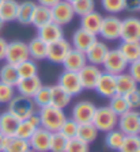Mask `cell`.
<instances>
[{"label": "cell", "instance_id": "1", "mask_svg": "<svg viewBox=\"0 0 140 152\" xmlns=\"http://www.w3.org/2000/svg\"><path fill=\"white\" fill-rule=\"evenodd\" d=\"M37 113L40 115V125H41V128L46 129L51 133L59 132L61 125L64 124V121L67 120V115H65L64 110L54 107L52 104L38 109Z\"/></svg>", "mask_w": 140, "mask_h": 152}, {"label": "cell", "instance_id": "2", "mask_svg": "<svg viewBox=\"0 0 140 152\" xmlns=\"http://www.w3.org/2000/svg\"><path fill=\"white\" fill-rule=\"evenodd\" d=\"M117 122L118 115L109 106H101V107L95 109L92 124L98 129V132H110V130L117 128Z\"/></svg>", "mask_w": 140, "mask_h": 152}, {"label": "cell", "instance_id": "3", "mask_svg": "<svg viewBox=\"0 0 140 152\" xmlns=\"http://www.w3.org/2000/svg\"><path fill=\"white\" fill-rule=\"evenodd\" d=\"M7 104H8L7 110L10 111L12 115H15L19 121L29 118L33 113L37 111V107H35L33 99L27 98V96H22L19 94L15 95Z\"/></svg>", "mask_w": 140, "mask_h": 152}, {"label": "cell", "instance_id": "4", "mask_svg": "<svg viewBox=\"0 0 140 152\" xmlns=\"http://www.w3.org/2000/svg\"><path fill=\"white\" fill-rule=\"evenodd\" d=\"M101 66H103V72L117 76L122 72H127L128 61L124 58V56L121 54V52L118 49H109Z\"/></svg>", "mask_w": 140, "mask_h": 152}, {"label": "cell", "instance_id": "5", "mask_svg": "<svg viewBox=\"0 0 140 152\" xmlns=\"http://www.w3.org/2000/svg\"><path fill=\"white\" fill-rule=\"evenodd\" d=\"M117 128L128 134H140V111L139 110H128L124 114L118 115Z\"/></svg>", "mask_w": 140, "mask_h": 152}, {"label": "cell", "instance_id": "6", "mask_svg": "<svg viewBox=\"0 0 140 152\" xmlns=\"http://www.w3.org/2000/svg\"><path fill=\"white\" fill-rule=\"evenodd\" d=\"M99 35L106 41H116L120 39L121 35V19L117 15L103 16L102 25L99 28Z\"/></svg>", "mask_w": 140, "mask_h": 152}, {"label": "cell", "instance_id": "7", "mask_svg": "<svg viewBox=\"0 0 140 152\" xmlns=\"http://www.w3.org/2000/svg\"><path fill=\"white\" fill-rule=\"evenodd\" d=\"M30 58L29 56V48L27 44L23 41H11L7 45V52L4 60L6 63L12 64V65H18L19 63Z\"/></svg>", "mask_w": 140, "mask_h": 152}, {"label": "cell", "instance_id": "8", "mask_svg": "<svg viewBox=\"0 0 140 152\" xmlns=\"http://www.w3.org/2000/svg\"><path fill=\"white\" fill-rule=\"evenodd\" d=\"M95 109L97 106L91 101H79L73 104L72 110H71V118L76 121L79 125L92 122Z\"/></svg>", "mask_w": 140, "mask_h": 152}, {"label": "cell", "instance_id": "9", "mask_svg": "<svg viewBox=\"0 0 140 152\" xmlns=\"http://www.w3.org/2000/svg\"><path fill=\"white\" fill-rule=\"evenodd\" d=\"M121 41L140 42V18L139 16H127L121 19Z\"/></svg>", "mask_w": 140, "mask_h": 152}, {"label": "cell", "instance_id": "10", "mask_svg": "<svg viewBox=\"0 0 140 152\" xmlns=\"http://www.w3.org/2000/svg\"><path fill=\"white\" fill-rule=\"evenodd\" d=\"M51 11H52V22L57 23L60 26L68 25L75 18L72 4L70 1H67V0H60L56 6L52 7Z\"/></svg>", "mask_w": 140, "mask_h": 152}, {"label": "cell", "instance_id": "11", "mask_svg": "<svg viewBox=\"0 0 140 152\" xmlns=\"http://www.w3.org/2000/svg\"><path fill=\"white\" fill-rule=\"evenodd\" d=\"M70 41H67L65 38H61L56 42L48 44V52H46V60H49L52 64H61L65 58V56L68 54V52L71 50Z\"/></svg>", "mask_w": 140, "mask_h": 152}, {"label": "cell", "instance_id": "12", "mask_svg": "<svg viewBox=\"0 0 140 152\" xmlns=\"http://www.w3.org/2000/svg\"><path fill=\"white\" fill-rule=\"evenodd\" d=\"M57 84L61 88H64L71 96H76L83 91L82 83H80L78 72H70V71H63L59 75Z\"/></svg>", "mask_w": 140, "mask_h": 152}, {"label": "cell", "instance_id": "13", "mask_svg": "<svg viewBox=\"0 0 140 152\" xmlns=\"http://www.w3.org/2000/svg\"><path fill=\"white\" fill-rule=\"evenodd\" d=\"M51 136L52 133L48 132L44 128H37L33 136L30 137L29 141L30 151L33 152H49V145H51Z\"/></svg>", "mask_w": 140, "mask_h": 152}, {"label": "cell", "instance_id": "14", "mask_svg": "<svg viewBox=\"0 0 140 152\" xmlns=\"http://www.w3.org/2000/svg\"><path fill=\"white\" fill-rule=\"evenodd\" d=\"M101 73H102V69L99 66L87 63L86 65L78 72L83 90H94V87H95Z\"/></svg>", "mask_w": 140, "mask_h": 152}, {"label": "cell", "instance_id": "15", "mask_svg": "<svg viewBox=\"0 0 140 152\" xmlns=\"http://www.w3.org/2000/svg\"><path fill=\"white\" fill-rule=\"evenodd\" d=\"M94 90H95V92L99 96L110 99L116 94V76L102 71Z\"/></svg>", "mask_w": 140, "mask_h": 152}, {"label": "cell", "instance_id": "16", "mask_svg": "<svg viewBox=\"0 0 140 152\" xmlns=\"http://www.w3.org/2000/svg\"><path fill=\"white\" fill-rule=\"evenodd\" d=\"M40 126H41V125H40V115H38V113L35 111L29 118L19 121L18 128H16V132H15V136L19 137V139H23V140H29L30 137L33 136V133L35 132V129Z\"/></svg>", "mask_w": 140, "mask_h": 152}, {"label": "cell", "instance_id": "17", "mask_svg": "<svg viewBox=\"0 0 140 152\" xmlns=\"http://www.w3.org/2000/svg\"><path fill=\"white\" fill-rule=\"evenodd\" d=\"M42 87V82L40 79L38 75L32 76V77H25V79H19V82L16 83L15 90L16 92L22 96H27V98H33L35 92Z\"/></svg>", "mask_w": 140, "mask_h": 152}, {"label": "cell", "instance_id": "18", "mask_svg": "<svg viewBox=\"0 0 140 152\" xmlns=\"http://www.w3.org/2000/svg\"><path fill=\"white\" fill-rule=\"evenodd\" d=\"M86 64H87L86 54L83 53V52L71 48V50L68 52V54L65 56V58H64V61L61 63V65L64 66V71L79 72Z\"/></svg>", "mask_w": 140, "mask_h": 152}, {"label": "cell", "instance_id": "19", "mask_svg": "<svg viewBox=\"0 0 140 152\" xmlns=\"http://www.w3.org/2000/svg\"><path fill=\"white\" fill-rule=\"evenodd\" d=\"M95 34H91V33L86 31L84 28L79 27L78 30H75V33L72 34V48L76 49V50H80L83 53H86L87 49L91 46L94 42L97 41Z\"/></svg>", "mask_w": 140, "mask_h": 152}, {"label": "cell", "instance_id": "20", "mask_svg": "<svg viewBox=\"0 0 140 152\" xmlns=\"http://www.w3.org/2000/svg\"><path fill=\"white\" fill-rule=\"evenodd\" d=\"M108 52H109L108 45H106L105 42L97 39V41L87 49V52L84 54H86V58H87V63L89 64L101 66L103 60H105L106 54H108Z\"/></svg>", "mask_w": 140, "mask_h": 152}, {"label": "cell", "instance_id": "21", "mask_svg": "<svg viewBox=\"0 0 140 152\" xmlns=\"http://www.w3.org/2000/svg\"><path fill=\"white\" fill-rule=\"evenodd\" d=\"M38 30V35L37 37L41 38L44 42L46 44H52V42H56L61 38H64V30L63 26L57 25L54 22H49L46 23L45 26L37 28Z\"/></svg>", "mask_w": 140, "mask_h": 152}, {"label": "cell", "instance_id": "22", "mask_svg": "<svg viewBox=\"0 0 140 152\" xmlns=\"http://www.w3.org/2000/svg\"><path fill=\"white\" fill-rule=\"evenodd\" d=\"M102 19H103L102 14L97 12L94 10L91 12L80 16V27L84 28L86 31L91 33V34L98 35L99 28H101V25H102Z\"/></svg>", "mask_w": 140, "mask_h": 152}, {"label": "cell", "instance_id": "23", "mask_svg": "<svg viewBox=\"0 0 140 152\" xmlns=\"http://www.w3.org/2000/svg\"><path fill=\"white\" fill-rule=\"evenodd\" d=\"M0 151L1 152H29L30 145L27 140L19 139L16 136H8L3 139Z\"/></svg>", "mask_w": 140, "mask_h": 152}, {"label": "cell", "instance_id": "24", "mask_svg": "<svg viewBox=\"0 0 140 152\" xmlns=\"http://www.w3.org/2000/svg\"><path fill=\"white\" fill-rule=\"evenodd\" d=\"M18 124H19V120L15 115H12L8 110L3 111L0 114V133L4 137L15 136Z\"/></svg>", "mask_w": 140, "mask_h": 152}, {"label": "cell", "instance_id": "25", "mask_svg": "<svg viewBox=\"0 0 140 152\" xmlns=\"http://www.w3.org/2000/svg\"><path fill=\"white\" fill-rule=\"evenodd\" d=\"M51 91H52V101L51 104L54 106L57 109H67L68 106L71 104V101H72V96L68 94L67 91L64 88H61L59 84H54L51 87Z\"/></svg>", "mask_w": 140, "mask_h": 152}, {"label": "cell", "instance_id": "26", "mask_svg": "<svg viewBox=\"0 0 140 152\" xmlns=\"http://www.w3.org/2000/svg\"><path fill=\"white\" fill-rule=\"evenodd\" d=\"M35 7H37V4H35L34 1H30V0H26V1H22V3H19L15 20L18 23H21L22 26L32 25V20H33V15H34Z\"/></svg>", "mask_w": 140, "mask_h": 152}, {"label": "cell", "instance_id": "27", "mask_svg": "<svg viewBox=\"0 0 140 152\" xmlns=\"http://www.w3.org/2000/svg\"><path fill=\"white\" fill-rule=\"evenodd\" d=\"M135 88H137V83L128 72H122L116 76V94L125 96L133 91Z\"/></svg>", "mask_w": 140, "mask_h": 152}, {"label": "cell", "instance_id": "28", "mask_svg": "<svg viewBox=\"0 0 140 152\" xmlns=\"http://www.w3.org/2000/svg\"><path fill=\"white\" fill-rule=\"evenodd\" d=\"M27 48H29V56H30V58H33L34 61L46 60L48 44L42 41L41 38L35 37V38H33V39H30V42L27 44Z\"/></svg>", "mask_w": 140, "mask_h": 152}, {"label": "cell", "instance_id": "29", "mask_svg": "<svg viewBox=\"0 0 140 152\" xmlns=\"http://www.w3.org/2000/svg\"><path fill=\"white\" fill-rule=\"evenodd\" d=\"M117 49L121 52V54H122L124 58L128 61V64L140 58V42L121 41L120 46H118Z\"/></svg>", "mask_w": 140, "mask_h": 152}, {"label": "cell", "instance_id": "30", "mask_svg": "<svg viewBox=\"0 0 140 152\" xmlns=\"http://www.w3.org/2000/svg\"><path fill=\"white\" fill-rule=\"evenodd\" d=\"M18 6H19V3L16 0H1V3H0V18L4 20V23L14 22L16 19Z\"/></svg>", "mask_w": 140, "mask_h": 152}, {"label": "cell", "instance_id": "31", "mask_svg": "<svg viewBox=\"0 0 140 152\" xmlns=\"http://www.w3.org/2000/svg\"><path fill=\"white\" fill-rule=\"evenodd\" d=\"M52 22V11L49 7H45V6H40L37 4L34 10V15H33V20H32V25L34 27L40 28L42 26H45L46 23Z\"/></svg>", "mask_w": 140, "mask_h": 152}, {"label": "cell", "instance_id": "32", "mask_svg": "<svg viewBox=\"0 0 140 152\" xmlns=\"http://www.w3.org/2000/svg\"><path fill=\"white\" fill-rule=\"evenodd\" d=\"M98 129L94 126L92 122H89V124H80L78 126V133H76V137L83 141H86L87 144H91L97 140L98 137Z\"/></svg>", "mask_w": 140, "mask_h": 152}, {"label": "cell", "instance_id": "33", "mask_svg": "<svg viewBox=\"0 0 140 152\" xmlns=\"http://www.w3.org/2000/svg\"><path fill=\"white\" fill-rule=\"evenodd\" d=\"M124 137H125L124 133L121 132L118 128H116V129L105 133L103 142H105V145L108 147L110 151H117L118 152L121 144H122V141H124Z\"/></svg>", "mask_w": 140, "mask_h": 152}, {"label": "cell", "instance_id": "34", "mask_svg": "<svg viewBox=\"0 0 140 152\" xmlns=\"http://www.w3.org/2000/svg\"><path fill=\"white\" fill-rule=\"evenodd\" d=\"M0 82L15 87L16 83L19 82V75H18V71H16V66L8 63L4 64L0 68Z\"/></svg>", "mask_w": 140, "mask_h": 152}, {"label": "cell", "instance_id": "35", "mask_svg": "<svg viewBox=\"0 0 140 152\" xmlns=\"http://www.w3.org/2000/svg\"><path fill=\"white\" fill-rule=\"evenodd\" d=\"M15 66L16 71H18V75H19V79L38 75V65H37V61H34L33 58H27V60L22 61Z\"/></svg>", "mask_w": 140, "mask_h": 152}, {"label": "cell", "instance_id": "36", "mask_svg": "<svg viewBox=\"0 0 140 152\" xmlns=\"http://www.w3.org/2000/svg\"><path fill=\"white\" fill-rule=\"evenodd\" d=\"M33 102H34L35 107L37 109H41L45 107V106H49L52 101V91H51V87L49 86H44L35 92V95L33 96Z\"/></svg>", "mask_w": 140, "mask_h": 152}, {"label": "cell", "instance_id": "37", "mask_svg": "<svg viewBox=\"0 0 140 152\" xmlns=\"http://www.w3.org/2000/svg\"><path fill=\"white\" fill-rule=\"evenodd\" d=\"M109 107L111 110L114 111L117 115H121V114H124L125 111L130 110L129 106H128V102H127V98H125L124 95H120V94H114L109 99Z\"/></svg>", "mask_w": 140, "mask_h": 152}, {"label": "cell", "instance_id": "38", "mask_svg": "<svg viewBox=\"0 0 140 152\" xmlns=\"http://www.w3.org/2000/svg\"><path fill=\"white\" fill-rule=\"evenodd\" d=\"M68 145V139L60 132H53L51 136L49 152H65Z\"/></svg>", "mask_w": 140, "mask_h": 152}, {"label": "cell", "instance_id": "39", "mask_svg": "<svg viewBox=\"0 0 140 152\" xmlns=\"http://www.w3.org/2000/svg\"><path fill=\"white\" fill-rule=\"evenodd\" d=\"M140 151V134H128L124 137L118 152H139Z\"/></svg>", "mask_w": 140, "mask_h": 152}, {"label": "cell", "instance_id": "40", "mask_svg": "<svg viewBox=\"0 0 140 152\" xmlns=\"http://www.w3.org/2000/svg\"><path fill=\"white\" fill-rule=\"evenodd\" d=\"M72 8L75 15L83 16L95 10V1L94 0H76L72 3Z\"/></svg>", "mask_w": 140, "mask_h": 152}, {"label": "cell", "instance_id": "41", "mask_svg": "<svg viewBox=\"0 0 140 152\" xmlns=\"http://www.w3.org/2000/svg\"><path fill=\"white\" fill-rule=\"evenodd\" d=\"M101 6L109 15H117L124 11V0H101Z\"/></svg>", "mask_w": 140, "mask_h": 152}, {"label": "cell", "instance_id": "42", "mask_svg": "<svg viewBox=\"0 0 140 152\" xmlns=\"http://www.w3.org/2000/svg\"><path fill=\"white\" fill-rule=\"evenodd\" d=\"M78 126H79V124H78L76 121H73L72 118H67V120L64 121L63 125H61V128H60L59 132H60L61 134H64V136L70 140V139L76 137Z\"/></svg>", "mask_w": 140, "mask_h": 152}, {"label": "cell", "instance_id": "43", "mask_svg": "<svg viewBox=\"0 0 140 152\" xmlns=\"http://www.w3.org/2000/svg\"><path fill=\"white\" fill-rule=\"evenodd\" d=\"M65 152H90V144H87L86 141L73 137V139L68 140V145Z\"/></svg>", "mask_w": 140, "mask_h": 152}, {"label": "cell", "instance_id": "44", "mask_svg": "<svg viewBox=\"0 0 140 152\" xmlns=\"http://www.w3.org/2000/svg\"><path fill=\"white\" fill-rule=\"evenodd\" d=\"M15 95H16V90L14 86L0 82V103H8Z\"/></svg>", "mask_w": 140, "mask_h": 152}, {"label": "cell", "instance_id": "45", "mask_svg": "<svg viewBox=\"0 0 140 152\" xmlns=\"http://www.w3.org/2000/svg\"><path fill=\"white\" fill-rule=\"evenodd\" d=\"M130 110H139L140 109V88H135L132 92L125 95Z\"/></svg>", "mask_w": 140, "mask_h": 152}, {"label": "cell", "instance_id": "46", "mask_svg": "<svg viewBox=\"0 0 140 152\" xmlns=\"http://www.w3.org/2000/svg\"><path fill=\"white\" fill-rule=\"evenodd\" d=\"M127 72L133 77V80L137 83V84H140V58L128 64Z\"/></svg>", "mask_w": 140, "mask_h": 152}, {"label": "cell", "instance_id": "47", "mask_svg": "<svg viewBox=\"0 0 140 152\" xmlns=\"http://www.w3.org/2000/svg\"><path fill=\"white\" fill-rule=\"evenodd\" d=\"M137 12L140 11V0H124V11Z\"/></svg>", "mask_w": 140, "mask_h": 152}, {"label": "cell", "instance_id": "48", "mask_svg": "<svg viewBox=\"0 0 140 152\" xmlns=\"http://www.w3.org/2000/svg\"><path fill=\"white\" fill-rule=\"evenodd\" d=\"M7 45H8V42H7V39H6V38L0 37V61H1V60H4V57H6Z\"/></svg>", "mask_w": 140, "mask_h": 152}, {"label": "cell", "instance_id": "49", "mask_svg": "<svg viewBox=\"0 0 140 152\" xmlns=\"http://www.w3.org/2000/svg\"><path fill=\"white\" fill-rule=\"evenodd\" d=\"M38 1L40 6H45V7H49V8H52L53 6H56V4L60 1V0H37Z\"/></svg>", "mask_w": 140, "mask_h": 152}, {"label": "cell", "instance_id": "50", "mask_svg": "<svg viewBox=\"0 0 140 152\" xmlns=\"http://www.w3.org/2000/svg\"><path fill=\"white\" fill-rule=\"evenodd\" d=\"M4 25H6V23H4V20L1 18H0V31H1V28L4 27Z\"/></svg>", "mask_w": 140, "mask_h": 152}, {"label": "cell", "instance_id": "51", "mask_svg": "<svg viewBox=\"0 0 140 152\" xmlns=\"http://www.w3.org/2000/svg\"><path fill=\"white\" fill-rule=\"evenodd\" d=\"M3 139H4V136L0 133V148H1V142H3Z\"/></svg>", "mask_w": 140, "mask_h": 152}, {"label": "cell", "instance_id": "52", "mask_svg": "<svg viewBox=\"0 0 140 152\" xmlns=\"http://www.w3.org/2000/svg\"><path fill=\"white\" fill-rule=\"evenodd\" d=\"M67 1H70V3H71V4H72V3H73V1H76V0H67Z\"/></svg>", "mask_w": 140, "mask_h": 152}, {"label": "cell", "instance_id": "53", "mask_svg": "<svg viewBox=\"0 0 140 152\" xmlns=\"http://www.w3.org/2000/svg\"><path fill=\"white\" fill-rule=\"evenodd\" d=\"M29 152H33V151H29Z\"/></svg>", "mask_w": 140, "mask_h": 152}, {"label": "cell", "instance_id": "54", "mask_svg": "<svg viewBox=\"0 0 140 152\" xmlns=\"http://www.w3.org/2000/svg\"><path fill=\"white\" fill-rule=\"evenodd\" d=\"M0 3H1V0H0Z\"/></svg>", "mask_w": 140, "mask_h": 152}, {"label": "cell", "instance_id": "55", "mask_svg": "<svg viewBox=\"0 0 140 152\" xmlns=\"http://www.w3.org/2000/svg\"><path fill=\"white\" fill-rule=\"evenodd\" d=\"M0 152H1V151H0Z\"/></svg>", "mask_w": 140, "mask_h": 152}, {"label": "cell", "instance_id": "56", "mask_svg": "<svg viewBox=\"0 0 140 152\" xmlns=\"http://www.w3.org/2000/svg\"><path fill=\"white\" fill-rule=\"evenodd\" d=\"M139 152H140V151H139Z\"/></svg>", "mask_w": 140, "mask_h": 152}]
</instances>
